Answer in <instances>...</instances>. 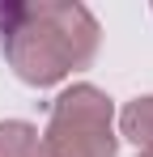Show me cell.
Returning a JSON list of instances; mask_svg holds the SVG:
<instances>
[{
    "instance_id": "obj_1",
    "label": "cell",
    "mask_w": 153,
    "mask_h": 157,
    "mask_svg": "<svg viewBox=\"0 0 153 157\" xmlns=\"http://www.w3.org/2000/svg\"><path fill=\"white\" fill-rule=\"evenodd\" d=\"M0 51L26 85H55L98 51V21L73 0L0 4Z\"/></svg>"
},
{
    "instance_id": "obj_2",
    "label": "cell",
    "mask_w": 153,
    "mask_h": 157,
    "mask_svg": "<svg viewBox=\"0 0 153 157\" xmlns=\"http://www.w3.org/2000/svg\"><path fill=\"white\" fill-rule=\"evenodd\" d=\"M111 98L94 85H73L51 102V123L38 140V157H115Z\"/></svg>"
},
{
    "instance_id": "obj_3",
    "label": "cell",
    "mask_w": 153,
    "mask_h": 157,
    "mask_svg": "<svg viewBox=\"0 0 153 157\" xmlns=\"http://www.w3.org/2000/svg\"><path fill=\"white\" fill-rule=\"evenodd\" d=\"M119 128L132 144H145L153 149V98H136V102L124 106V115H119Z\"/></svg>"
},
{
    "instance_id": "obj_4",
    "label": "cell",
    "mask_w": 153,
    "mask_h": 157,
    "mask_svg": "<svg viewBox=\"0 0 153 157\" xmlns=\"http://www.w3.org/2000/svg\"><path fill=\"white\" fill-rule=\"evenodd\" d=\"M0 157H38V132L22 119L0 123Z\"/></svg>"
},
{
    "instance_id": "obj_5",
    "label": "cell",
    "mask_w": 153,
    "mask_h": 157,
    "mask_svg": "<svg viewBox=\"0 0 153 157\" xmlns=\"http://www.w3.org/2000/svg\"><path fill=\"white\" fill-rule=\"evenodd\" d=\"M140 157H153V149H145V153H140Z\"/></svg>"
}]
</instances>
